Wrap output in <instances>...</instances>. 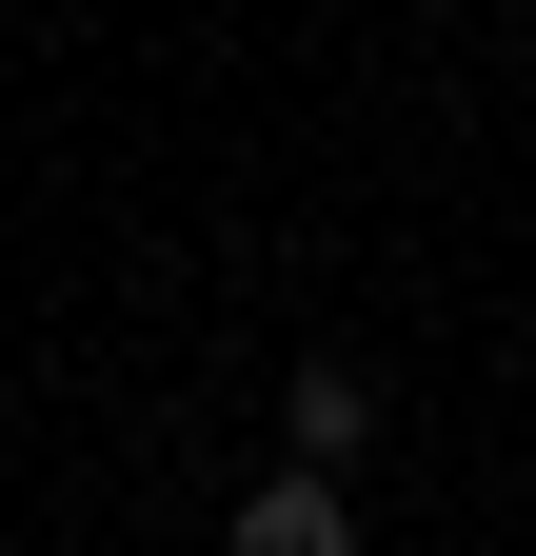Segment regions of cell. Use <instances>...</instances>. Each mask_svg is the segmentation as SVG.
<instances>
[{
    "instance_id": "cell-2",
    "label": "cell",
    "mask_w": 536,
    "mask_h": 556,
    "mask_svg": "<svg viewBox=\"0 0 536 556\" xmlns=\"http://www.w3.org/2000/svg\"><path fill=\"white\" fill-rule=\"evenodd\" d=\"M358 438H378V378H358V358H298V397H279V457H318V477H339Z\"/></svg>"
},
{
    "instance_id": "cell-1",
    "label": "cell",
    "mask_w": 536,
    "mask_h": 556,
    "mask_svg": "<svg viewBox=\"0 0 536 556\" xmlns=\"http://www.w3.org/2000/svg\"><path fill=\"white\" fill-rule=\"evenodd\" d=\"M219 556H358V497H339L318 457H279V497H239V536H219Z\"/></svg>"
}]
</instances>
